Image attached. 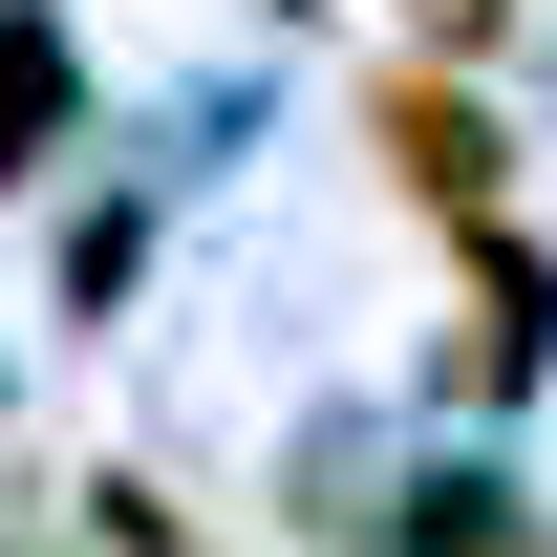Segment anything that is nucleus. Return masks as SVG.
I'll list each match as a JSON object with an SVG mask.
<instances>
[{
    "instance_id": "f03ea898",
    "label": "nucleus",
    "mask_w": 557,
    "mask_h": 557,
    "mask_svg": "<svg viewBox=\"0 0 557 557\" xmlns=\"http://www.w3.org/2000/svg\"><path fill=\"white\" fill-rule=\"evenodd\" d=\"M450 22H472V0H450Z\"/></svg>"
},
{
    "instance_id": "f257e3e1",
    "label": "nucleus",
    "mask_w": 557,
    "mask_h": 557,
    "mask_svg": "<svg viewBox=\"0 0 557 557\" xmlns=\"http://www.w3.org/2000/svg\"><path fill=\"white\" fill-rule=\"evenodd\" d=\"M386 172L472 214V194H493V129H472V108H450V86H386Z\"/></svg>"
}]
</instances>
